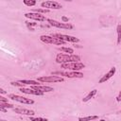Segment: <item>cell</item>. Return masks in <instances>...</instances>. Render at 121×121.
Wrapping results in <instances>:
<instances>
[{
    "mask_svg": "<svg viewBox=\"0 0 121 121\" xmlns=\"http://www.w3.org/2000/svg\"><path fill=\"white\" fill-rule=\"evenodd\" d=\"M55 60L59 64L70 63V62H78V61H80V57L78 55H76V54L59 53V54H57Z\"/></svg>",
    "mask_w": 121,
    "mask_h": 121,
    "instance_id": "cell-1",
    "label": "cell"
},
{
    "mask_svg": "<svg viewBox=\"0 0 121 121\" xmlns=\"http://www.w3.org/2000/svg\"><path fill=\"white\" fill-rule=\"evenodd\" d=\"M51 75L60 76L62 78H83V73L79 71H55L52 72Z\"/></svg>",
    "mask_w": 121,
    "mask_h": 121,
    "instance_id": "cell-2",
    "label": "cell"
},
{
    "mask_svg": "<svg viewBox=\"0 0 121 121\" xmlns=\"http://www.w3.org/2000/svg\"><path fill=\"white\" fill-rule=\"evenodd\" d=\"M40 41L45 44H55V45H63L66 43V42L60 40L58 38H55L51 35H41Z\"/></svg>",
    "mask_w": 121,
    "mask_h": 121,
    "instance_id": "cell-3",
    "label": "cell"
},
{
    "mask_svg": "<svg viewBox=\"0 0 121 121\" xmlns=\"http://www.w3.org/2000/svg\"><path fill=\"white\" fill-rule=\"evenodd\" d=\"M46 22L51 26H54V27H57V28H62V29H73L74 28V26L70 23H62V22H59L57 20H54V19H50V18H47Z\"/></svg>",
    "mask_w": 121,
    "mask_h": 121,
    "instance_id": "cell-4",
    "label": "cell"
},
{
    "mask_svg": "<svg viewBox=\"0 0 121 121\" xmlns=\"http://www.w3.org/2000/svg\"><path fill=\"white\" fill-rule=\"evenodd\" d=\"M37 80L39 82H49V83H57V82H63L64 78L60 76L56 75H51V76H43V77H39L37 78Z\"/></svg>",
    "mask_w": 121,
    "mask_h": 121,
    "instance_id": "cell-5",
    "label": "cell"
},
{
    "mask_svg": "<svg viewBox=\"0 0 121 121\" xmlns=\"http://www.w3.org/2000/svg\"><path fill=\"white\" fill-rule=\"evenodd\" d=\"M60 68L66 69L68 71H80L85 68V64L78 61V62H70V63H63L60 64Z\"/></svg>",
    "mask_w": 121,
    "mask_h": 121,
    "instance_id": "cell-6",
    "label": "cell"
},
{
    "mask_svg": "<svg viewBox=\"0 0 121 121\" xmlns=\"http://www.w3.org/2000/svg\"><path fill=\"white\" fill-rule=\"evenodd\" d=\"M9 98L13 100V101H16V102H19V103H22V104H26V105H32L35 102L33 99L27 98L26 96H22V95H15V94H9Z\"/></svg>",
    "mask_w": 121,
    "mask_h": 121,
    "instance_id": "cell-7",
    "label": "cell"
},
{
    "mask_svg": "<svg viewBox=\"0 0 121 121\" xmlns=\"http://www.w3.org/2000/svg\"><path fill=\"white\" fill-rule=\"evenodd\" d=\"M51 36L58 38L60 40H62L64 42H69V43H78L80 42V40L75 36H71V35H65V34H60V33H52Z\"/></svg>",
    "mask_w": 121,
    "mask_h": 121,
    "instance_id": "cell-8",
    "label": "cell"
},
{
    "mask_svg": "<svg viewBox=\"0 0 121 121\" xmlns=\"http://www.w3.org/2000/svg\"><path fill=\"white\" fill-rule=\"evenodd\" d=\"M41 7L46 9H60L62 8L61 4L57 1H43L41 3Z\"/></svg>",
    "mask_w": 121,
    "mask_h": 121,
    "instance_id": "cell-9",
    "label": "cell"
},
{
    "mask_svg": "<svg viewBox=\"0 0 121 121\" xmlns=\"http://www.w3.org/2000/svg\"><path fill=\"white\" fill-rule=\"evenodd\" d=\"M25 17L27 19L38 21V22H44L47 20V18L43 14H40V13H36V12H32V11L25 13Z\"/></svg>",
    "mask_w": 121,
    "mask_h": 121,
    "instance_id": "cell-10",
    "label": "cell"
},
{
    "mask_svg": "<svg viewBox=\"0 0 121 121\" xmlns=\"http://www.w3.org/2000/svg\"><path fill=\"white\" fill-rule=\"evenodd\" d=\"M115 73H116V68H115L114 66H112L105 75H103V76L101 77V78L98 80V83H105V82L108 81L110 78H112L115 75Z\"/></svg>",
    "mask_w": 121,
    "mask_h": 121,
    "instance_id": "cell-11",
    "label": "cell"
},
{
    "mask_svg": "<svg viewBox=\"0 0 121 121\" xmlns=\"http://www.w3.org/2000/svg\"><path fill=\"white\" fill-rule=\"evenodd\" d=\"M19 91L23 94H26V95H38V96H42L44 95V93L43 92H40V91H37V90H34L32 88H19Z\"/></svg>",
    "mask_w": 121,
    "mask_h": 121,
    "instance_id": "cell-12",
    "label": "cell"
},
{
    "mask_svg": "<svg viewBox=\"0 0 121 121\" xmlns=\"http://www.w3.org/2000/svg\"><path fill=\"white\" fill-rule=\"evenodd\" d=\"M15 113L22 114V115H27V116H33L35 114V112L29 109H25V108H14L12 109Z\"/></svg>",
    "mask_w": 121,
    "mask_h": 121,
    "instance_id": "cell-13",
    "label": "cell"
},
{
    "mask_svg": "<svg viewBox=\"0 0 121 121\" xmlns=\"http://www.w3.org/2000/svg\"><path fill=\"white\" fill-rule=\"evenodd\" d=\"M30 88H32V89H34V90H37V91H40V92H43V93H50V92H53V91H54V88H53V87L46 86V85L30 86Z\"/></svg>",
    "mask_w": 121,
    "mask_h": 121,
    "instance_id": "cell-14",
    "label": "cell"
},
{
    "mask_svg": "<svg viewBox=\"0 0 121 121\" xmlns=\"http://www.w3.org/2000/svg\"><path fill=\"white\" fill-rule=\"evenodd\" d=\"M96 93H97V90H96V89H94V90L90 91V92L82 98V102H83V103H87L88 101H90V100L96 95Z\"/></svg>",
    "mask_w": 121,
    "mask_h": 121,
    "instance_id": "cell-15",
    "label": "cell"
},
{
    "mask_svg": "<svg viewBox=\"0 0 121 121\" xmlns=\"http://www.w3.org/2000/svg\"><path fill=\"white\" fill-rule=\"evenodd\" d=\"M20 83H23L25 85H29V86H37V85H41L40 82L38 80H32V79H19L18 80Z\"/></svg>",
    "mask_w": 121,
    "mask_h": 121,
    "instance_id": "cell-16",
    "label": "cell"
},
{
    "mask_svg": "<svg viewBox=\"0 0 121 121\" xmlns=\"http://www.w3.org/2000/svg\"><path fill=\"white\" fill-rule=\"evenodd\" d=\"M98 119V115H88V116H81L78 117V121H93Z\"/></svg>",
    "mask_w": 121,
    "mask_h": 121,
    "instance_id": "cell-17",
    "label": "cell"
},
{
    "mask_svg": "<svg viewBox=\"0 0 121 121\" xmlns=\"http://www.w3.org/2000/svg\"><path fill=\"white\" fill-rule=\"evenodd\" d=\"M116 34H117V44L121 43V24H118L116 26Z\"/></svg>",
    "mask_w": 121,
    "mask_h": 121,
    "instance_id": "cell-18",
    "label": "cell"
},
{
    "mask_svg": "<svg viewBox=\"0 0 121 121\" xmlns=\"http://www.w3.org/2000/svg\"><path fill=\"white\" fill-rule=\"evenodd\" d=\"M59 50H60V51H61V52H65L66 54H73V53H74V49H73V48L65 47V46L59 47Z\"/></svg>",
    "mask_w": 121,
    "mask_h": 121,
    "instance_id": "cell-19",
    "label": "cell"
},
{
    "mask_svg": "<svg viewBox=\"0 0 121 121\" xmlns=\"http://www.w3.org/2000/svg\"><path fill=\"white\" fill-rule=\"evenodd\" d=\"M23 3L26 7H34L37 4V2L35 0H23Z\"/></svg>",
    "mask_w": 121,
    "mask_h": 121,
    "instance_id": "cell-20",
    "label": "cell"
},
{
    "mask_svg": "<svg viewBox=\"0 0 121 121\" xmlns=\"http://www.w3.org/2000/svg\"><path fill=\"white\" fill-rule=\"evenodd\" d=\"M50 10L46 9H33L32 12H36V13H40V14H43V13H48Z\"/></svg>",
    "mask_w": 121,
    "mask_h": 121,
    "instance_id": "cell-21",
    "label": "cell"
},
{
    "mask_svg": "<svg viewBox=\"0 0 121 121\" xmlns=\"http://www.w3.org/2000/svg\"><path fill=\"white\" fill-rule=\"evenodd\" d=\"M0 108H4V109H14V105L11 103H2L0 102Z\"/></svg>",
    "mask_w": 121,
    "mask_h": 121,
    "instance_id": "cell-22",
    "label": "cell"
},
{
    "mask_svg": "<svg viewBox=\"0 0 121 121\" xmlns=\"http://www.w3.org/2000/svg\"><path fill=\"white\" fill-rule=\"evenodd\" d=\"M29 121H48L47 118H43V117H33V116H29Z\"/></svg>",
    "mask_w": 121,
    "mask_h": 121,
    "instance_id": "cell-23",
    "label": "cell"
},
{
    "mask_svg": "<svg viewBox=\"0 0 121 121\" xmlns=\"http://www.w3.org/2000/svg\"><path fill=\"white\" fill-rule=\"evenodd\" d=\"M10 84H11L12 86H15V87H19V88H24V87H25V84H23V83H20L18 80H17V81H11V82H10Z\"/></svg>",
    "mask_w": 121,
    "mask_h": 121,
    "instance_id": "cell-24",
    "label": "cell"
},
{
    "mask_svg": "<svg viewBox=\"0 0 121 121\" xmlns=\"http://www.w3.org/2000/svg\"><path fill=\"white\" fill-rule=\"evenodd\" d=\"M0 102H2V103H7V102H9V98H6V97H4L3 95H0Z\"/></svg>",
    "mask_w": 121,
    "mask_h": 121,
    "instance_id": "cell-25",
    "label": "cell"
},
{
    "mask_svg": "<svg viewBox=\"0 0 121 121\" xmlns=\"http://www.w3.org/2000/svg\"><path fill=\"white\" fill-rule=\"evenodd\" d=\"M61 22L62 23H68L69 22V19L66 16H61Z\"/></svg>",
    "mask_w": 121,
    "mask_h": 121,
    "instance_id": "cell-26",
    "label": "cell"
},
{
    "mask_svg": "<svg viewBox=\"0 0 121 121\" xmlns=\"http://www.w3.org/2000/svg\"><path fill=\"white\" fill-rule=\"evenodd\" d=\"M116 101L117 102H121V90L119 91V93H118V95L116 96Z\"/></svg>",
    "mask_w": 121,
    "mask_h": 121,
    "instance_id": "cell-27",
    "label": "cell"
},
{
    "mask_svg": "<svg viewBox=\"0 0 121 121\" xmlns=\"http://www.w3.org/2000/svg\"><path fill=\"white\" fill-rule=\"evenodd\" d=\"M0 94H1V95H4V94H7V92H6L3 88H0Z\"/></svg>",
    "mask_w": 121,
    "mask_h": 121,
    "instance_id": "cell-28",
    "label": "cell"
},
{
    "mask_svg": "<svg viewBox=\"0 0 121 121\" xmlns=\"http://www.w3.org/2000/svg\"><path fill=\"white\" fill-rule=\"evenodd\" d=\"M26 23L28 26H36V25H37L36 23H29V22H26Z\"/></svg>",
    "mask_w": 121,
    "mask_h": 121,
    "instance_id": "cell-29",
    "label": "cell"
},
{
    "mask_svg": "<svg viewBox=\"0 0 121 121\" xmlns=\"http://www.w3.org/2000/svg\"><path fill=\"white\" fill-rule=\"evenodd\" d=\"M0 111H1V112H6L8 110H7V109H4V108H0Z\"/></svg>",
    "mask_w": 121,
    "mask_h": 121,
    "instance_id": "cell-30",
    "label": "cell"
},
{
    "mask_svg": "<svg viewBox=\"0 0 121 121\" xmlns=\"http://www.w3.org/2000/svg\"><path fill=\"white\" fill-rule=\"evenodd\" d=\"M99 121H106V120H105V119H100Z\"/></svg>",
    "mask_w": 121,
    "mask_h": 121,
    "instance_id": "cell-31",
    "label": "cell"
},
{
    "mask_svg": "<svg viewBox=\"0 0 121 121\" xmlns=\"http://www.w3.org/2000/svg\"><path fill=\"white\" fill-rule=\"evenodd\" d=\"M1 121H6V120H3V119H1Z\"/></svg>",
    "mask_w": 121,
    "mask_h": 121,
    "instance_id": "cell-32",
    "label": "cell"
}]
</instances>
